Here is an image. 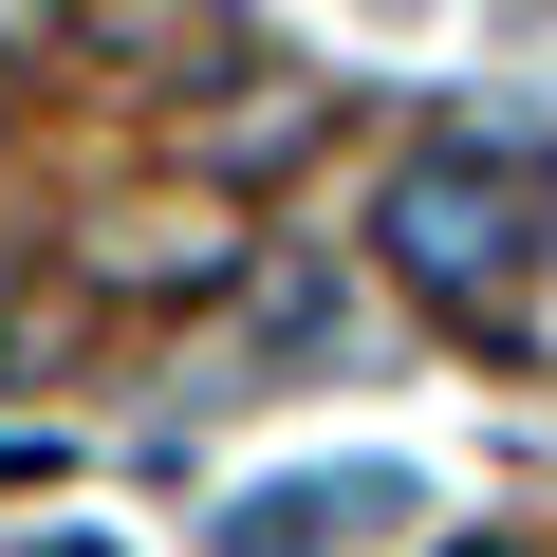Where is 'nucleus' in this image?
I'll use <instances>...</instances> for the list:
<instances>
[{"label": "nucleus", "mask_w": 557, "mask_h": 557, "mask_svg": "<svg viewBox=\"0 0 557 557\" xmlns=\"http://www.w3.org/2000/svg\"><path fill=\"white\" fill-rule=\"evenodd\" d=\"M391 502H409L391 465H317V483H260V502L223 520V557H354V539H372Z\"/></svg>", "instance_id": "nucleus-2"}, {"label": "nucleus", "mask_w": 557, "mask_h": 557, "mask_svg": "<svg viewBox=\"0 0 557 557\" xmlns=\"http://www.w3.org/2000/svg\"><path fill=\"white\" fill-rule=\"evenodd\" d=\"M57 38L131 57V75H186V57H223V0H57Z\"/></svg>", "instance_id": "nucleus-3"}, {"label": "nucleus", "mask_w": 557, "mask_h": 557, "mask_svg": "<svg viewBox=\"0 0 557 557\" xmlns=\"http://www.w3.org/2000/svg\"><path fill=\"white\" fill-rule=\"evenodd\" d=\"M298 131H317V94H260V112H223V131H205V168H223V186H260Z\"/></svg>", "instance_id": "nucleus-4"}, {"label": "nucleus", "mask_w": 557, "mask_h": 557, "mask_svg": "<svg viewBox=\"0 0 557 557\" xmlns=\"http://www.w3.org/2000/svg\"><path fill=\"white\" fill-rule=\"evenodd\" d=\"M539 131H502V149H428L409 186H391V260L428 278V298H465V317H502L520 298V260H539Z\"/></svg>", "instance_id": "nucleus-1"}]
</instances>
